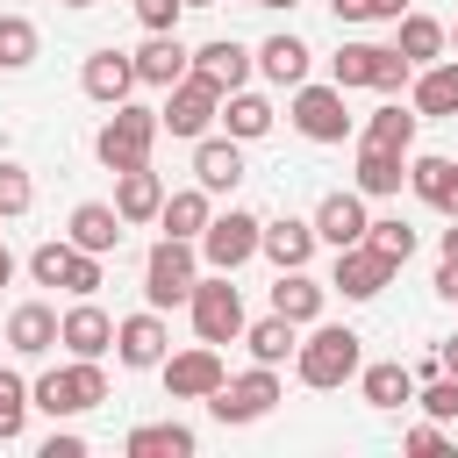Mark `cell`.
I'll return each mask as SVG.
<instances>
[{"label":"cell","instance_id":"1","mask_svg":"<svg viewBox=\"0 0 458 458\" xmlns=\"http://www.w3.org/2000/svg\"><path fill=\"white\" fill-rule=\"evenodd\" d=\"M358 365H365V336H358V329H344V322H308V336H301V351H293L301 386H315V394L351 386Z\"/></svg>","mask_w":458,"mask_h":458},{"label":"cell","instance_id":"2","mask_svg":"<svg viewBox=\"0 0 458 458\" xmlns=\"http://www.w3.org/2000/svg\"><path fill=\"white\" fill-rule=\"evenodd\" d=\"M165 136V122H157V107H107V122L93 129V157L107 165V172H129V165H150V143Z\"/></svg>","mask_w":458,"mask_h":458},{"label":"cell","instance_id":"3","mask_svg":"<svg viewBox=\"0 0 458 458\" xmlns=\"http://www.w3.org/2000/svg\"><path fill=\"white\" fill-rule=\"evenodd\" d=\"M193 279H200V243L157 236L150 258H143V308H186L193 301Z\"/></svg>","mask_w":458,"mask_h":458},{"label":"cell","instance_id":"4","mask_svg":"<svg viewBox=\"0 0 458 458\" xmlns=\"http://www.w3.org/2000/svg\"><path fill=\"white\" fill-rule=\"evenodd\" d=\"M29 401H36L50 422H64V415H86V408H100V401H107V372H100V358H72V365L43 372V379L29 386Z\"/></svg>","mask_w":458,"mask_h":458},{"label":"cell","instance_id":"5","mask_svg":"<svg viewBox=\"0 0 458 458\" xmlns=\"http://www.w3.org/2000/svg\"><path fill=\"white\" fill-rule=\"evenodd\" d=\"M186 315H193V336L200 344H243V293L229 286V272H208V279H193V301H186Z\"/></svg>","mask_w":458,"mask_h":458},{"label":"cell","instance_id":"6","mask_svg":"<svg viewBox=\"0 0 458 458\" xmlns=\"http://www.w3.org/2000/svg\"><path fill=\"white\" fill-rule=\"evenodd\" d=\"M272 408H279V365H250V372H236V379H222V386L208 394V415L229 422V429L265 422Z\"/></svg>","mask_w":458,"mask_h":458},{"label":"cell","instance_id":"7","mask_svg":"<svg viewBox=\"0 0 458 458\" xmlns=\"http://www.w3.org/2000/svg\"><path fill=\"white\" fill-rule=\"evenodd\" d=\"M157 122L172 129V136H186V143H200L215 122H222V86L208 79V72H186L179 86H165V107H157Z\"/></svg>","mask_w":458,"mask_h":458},{"label":"cell","instance_id":"8","mask_svg":"<svg viewBox=\"0 0 458 458\" xmlns=\"http://www.w3.org/2000/svg\"><path fill=\"white\" fill-rule=\"evenodd\" d=\"M258 243H265V222H258L250 208H229V215H215V222L200 229V265H208V272H236V265L258 258Z\"/></svg>","mask_w":458,"mask_h":458},{"label":"cell","instance_id":"9","mask_svg":"<svg viewBox=\"0 0 458 458\" xmlns=\"http://www.w3.org/2000/svg\"><path fill=\"white\" fill-rule=\"evenodd\" d=\"M293 129L308 136V143H344L351 136V107H344V86L329 79V86H293Z\"/></svg>","mask_w":458,"mask_h":458},{"label":"cell","instance_id":"10","mask_svg":"<svg viewBox=\"0 0 458 458\" xmlns=\"http://www.w3.org/2000/svg\"><path fill=\"white\" fill-rule=\"evenodd\" d=\"M114 358L129 372H157L172 358V329H165V308H143V315H122L114 322Z\"/></svg>","mask_w":458,"mask_h":458},{"label":"cell","instance_id":"11","mask_svg":"<svg viewBox=\"0 0 458 458\" xmlns=\"http://www.w3.org/2000/svg\"><path fill=\"white\" fill-rule=\"evenodd\" d=\"M157 372H165V394H172V401H208V394L229 379V372H222V344H193V351H172Z\"/></svg>","mask_w":458,"mask_h":458},{"label":"cell","instance_id":"12","mask_svg":"<svg viewBox=\"0 0 458 458\" xmlns=\"http://www.w3.org/2000/svg\"><path fill=\"white\" fill-rule=\"evenodd\" d=\"M394 258H379L372 243H351V250H336V272H329V286L344 293V301H379L386 286H394Z\"/></svg>","mask_w":458,"mask_h":458},{"label":"cell","instance_id":"13","mask_svg":"<svg viewBox=\"0 0 458 458\" xmlns=\"http://www.w3.org/2000/svg\"><path fill=\"white\" fill-rule=\"evenodd\" d=\"M136 86H143V79H136V50H93L86 72H79V93L100 100V107H122Z\"/></svg>","mask_w":458,"mask_h":458},{"label":"cell","instance_id":"14","mask_svg":"<svg viewBox=\"0 0 458 458\" xmlns=\"http://www.w3.org/2000/svg\"><path fill=\"white\" fill-rule=\"evenodd\" d=\"M57 344H64L72 358H107V351H114V315H107V308L86 293V301H72V308H64Z\"/></svg>","mask_w":458,"mask_h":458},{"label":"cell","instance_id":"15","mask_svg":"<svg viewBox=\"0 0 458 458\" xmlns=\"http://www.w3.org/2000/svg\"><path fill=\"white\" fill-rule=\"evenodd\" d=\"M365 229H372V215H365V193H358V186H351V193H322V208H315V236H322L329 250L365 243Z\"/></svg>","mask_w":458,"mask_h":458},{"label":"cell","instance_id":"16","mask_svg":"<svg viewBox=\"0 0 458 458\" xmlns=\"http://www.w3.org/2000/svg\"><path fill=\"white\" fill-rule=\"evenodd\" d=\"M122 208L114 200H79L72 208V222H64V236L79 243V250H93V258H107V250H122Z\"/></svg>","mask_w":458,"mask_h":458},{"label":"cell","instance_id":"17","mask_svg":"<svg viewBox=\"0 0 458 458\" xmlns=\"http://www.w3.org/2000/svg\"><path fill=\"white\" fill-rule=\"evenodd\" d=\"M193 179L208 193H236L243 186V143L236 136H200L193 143Z\"/></svg>","mask_w":458,"mask_h":458},{"label":"cell","instance_id":"18","mask_svg":"<svg viewBox=\"0 0 458 458\" xmlns=\"http://www.w3.org/2000/svg\"><path fill=\"white\" fill-rule=\"evenodd\" d=\"M351 186L365 200H386L408 186V150H379V143H358V165H351Z\"/></svg>","mask_w":458,"mask_h":458},{"label":"cell","instance_id":"19","mask_svg":"<svg viewBox=\"0 0 458 458\" xmlns=\"http://www.w3.org/2000/svg\"><path fill=\"white\" fill-rule=\"evenodd\" d=\"M57 308L50 301H21L14 315H7V351L14 358H43V351H57Z\"/></svg>","mask_w":458,"mask_h":458},{"label":"cell","instance_id":"20","mask_svg":"<svg viewBox=\"0 0 458 458\" xmlns=\"http://www.w3.org/2000/svg\"><path fill=\"white\" fill-rule=\"evenodd\" d=\"M394 50H401V57L422 72V64H437V57L451 50V29H444L437 14H415V7H408V14L394 21Z\"/></svg>","mask_w":458,"mask_h":458},{"label":"cell","instance_id":"21","mask_svg":"<svg viewBox=\"0 0 458 458\" xmlns=\"http://www.w3.org/2000/svg\"><path fill=\"white\" fill-rule=\"evenodd\" d=\"M186 72H193V50L179 43V29H172V36H150V43L136 50V79H143V86H157V93H165V86H179Z\"/></svg>","mask_w":458,"mask_h":458},{"label":"cell","instance_id":"22","mask_svg":"<svg viewBox=\"0 0 458 458\" xmlns=\"http://www.w3.org/2000/svg\"><path fill=\"white\" fill-rule=\"evenodd\" d=\"M114 208H122V222H129V229H136V222H157V208H165V179H157L150 165L114 172Z\"/></svg>","mask_w":458,"mask_h":458},{"label":"cell","instance_id":"23","mask_svg":"<svg viewBox=\"0 0 458 458\" xmlns=\"http://www.w3.org/2000/svg\"><path fill=\"white\" fill-rule=\"evenodd\" d=\"M408 186L422 208L458 215V157H408Z\"/></svg>","mask_w":458,"mask_h":458},{"label":"cell","instance_id":"24","mask_svg":"<svg viewBox=\"0 0 458 458\" xmlns=\"http://www.w3.org/2000/svg\"><path fill=\"white\" fill-rule=\"evenodd\" d=\"M215 193L193 179V186H179V193H165V208H157V222H165V236H186V243H200V229L215 222V208H208Z\"/></svg>","mask_w":458,"mask_h":458},{"label":"cell","instance_id":"25","mask_svg":"<svg viewBox=\"0 0 458 458\" xmlns=\"http://www.w3.org/2000/svg\"><path fill=\"white\" fill-rule=\"evenodd\" d=\"M315 243H322V236H315V222L279 215V222H265V243H258V250H265L279 272H293V265H308V258H315Z\"/></svg>","mask_w":458,"mask_h":458},{"label":"cell","instance_id":"26","mask_svg":"<svg viewBox=\"0 0 458 458\" xmlns=\"http://www.w3.org/2000/svg\"><path fill=\"white\" fill-rule=\"evenodd\" d=\"M322 301H329V286L322 279H308V265H293V272H279V286H272V308L286 315V322H322Z\"/></svg>","mask_w":458,"mask_h":458},{"label":"cell","instance_id":"27","mask_svg":"<svg viewBox=\"0 0 458 458\" xmlns=\"http://www.w3.org/2000/svg\"><path fill=\"white\" fill-rule=\"evenodd\" d=\"M243 344H250V365H286V358L301 351V322H286V315L272 308V315L243 322Z\"/></svg>","mask_w":458,"mask_h":458},{"label":"cell","instance_id":"28","mask_svg":"<svg viewBox=\"0 0 458 458\" xmlns=\"http://www.w3.org/2000/svg\"><path fill=\"white\" fill-rule=\"evenodd\" d=\"M358 394H365V408H408V401H415V372H408L401 358L358 365Z\"/></svg>","mask_w":458,"mask_h":458},{"label":"cell","instance_id":"29","mask_svg":"<svg viewBox=\"0 0 458 458\" xmlns=\"http://www.w3.org/2000/svg\"><path fill=\"white\" fill-rule=\"evenodd\" d=\"M250 64H258V57H250L236 36H215V43H200V50H193V72H208L222 93H236V86L250 79Z\"/></svg>","mask_w":458,"mask_h":458},{"label":"cell","instance_id":"30","mask_svg":"<svg viewBox=\"0 0 458 458\" xmlns=\"http://www.w3.org/2000/svg\"><path fill=\"white\" fill-rule=\"evenodd\" d=\"M408 100H415V114H458V57L422 64L415 86H408Z\"/></svg>","mask_w":458,"mask_h":458},{"label":"cell","instance_id":"31","mask_svg":"<svg viewBox=\"0 0 458 458\" xmlns=\"http://www.w3.org/2000/svg\"><path fill=\"white\" fill-rule=\"evenodd\" d=\"M272 122H279V114H272V100H265V93H250V86L222 93V129H229L236 143H258V136H265Z\"/></svg>","mask_w":458,"mask_h":458},{"label":"cell","instance_id":"32","mask_svg":"<svg viewBox=\"0 0 458 458\" xmlns=\"http://www.w3.org/2000/svg\"><path fill=\"white\" fill-rule=\"evenodd\" d=\"M308 57H315V50H308L301 36H265V43H258V72H265L272 86H301V79H308Z\"/></svg>","mask_w":458,"mask_h":458},{"label":"cell","instance_id":"33","mask_svg":"<svg viewBox=\"0 0 458 458\" xmlns=\"http://www.w3.org/2000/svg\"><path fill=\"white\" fill-rule=\"evenodd\" d=\"M415 100L401 107V100H386V107H372V122L358 129V143H379V150H415Z\"/></svg>","mask_w":458,"mask_h":458},{"label":"cell","instance_id":"34","mask_svg":"<svg viewBox=\"0 0 458 458\" xmlns=\"http://www.w3.org/2000/svg\"><path fill=\"white\" fill-rule=\"evenodd\" d=\"M122 451L129 458H193V429L186 422H143L122 437Z\"/></svg>","mask_w":458,"mask_h":458},{"label":"cell","instance_id":"35","mask_svg":"<svg viewBox=\"0 0 458 458\" xmlns=\"http://www.w3.org/2000/svg\"><path fill=\"white\" fill-rule=\"evenodd\" d=\"M29 379L14 372V365H0V444H21V429H29Z\"/></svg>","mask_w":458,"mask_h":458},{"label":"cell","instance_id":"36","mask_svg":"<svg viewBox=\"0 0 458 458\" xmlns=\"http://www.w3.org/2000/svg\"><path fill=\"white\" fill-rule=\"evenodd\" d=\"M36 50H43L36 21H29V14H0V72H21V64H36Z\"/></svg>","mask_w":458,"mask_h":458},{"label":"cell","instance_id":"37","mask_svg":"<svg viewBox=\"0 0 458 458\" xmlns=\"http://www.w3.org/2000/svg\"><path fill=\"white\" fill-rule=\"evenodd\" d=\"M379 50L386 43H344L336 57H329V79L351 93V86H372V72H379Z\"/></svg>","mask_w":458,"mask_h":458},{"label":"cell","instance_id":"38","mask_svg":"<svg viewBox=\"0 0 458 458\" xmlns=\"http://www.w3.org/2000/svg\"><path fill=\"white\" fill-rule=\"evenodd\" d=\"M365 243H372L379 258H394V265H408V258H415V229H408L401 215H386V222H372V229H365Z\"/></svg>","mask_w":458,"mask_h":458},{"label":"cell","instance_id":"39","mask_svg":"<svg viewBox=\"0 0 458 458\" xmlns=\"http://www.w3.org/2000/svg\"><path fill=\"white\" fill-rule=\"evenodd\" d=\"M415 408H422L429 422H458V379H451V372H429L422 394H415Z\"/></svg>","mask_w":458,"mask_h":458},{"label":"cell","instance_id":"40","mask_svg":"<svg viewBox=\"0 0 458 458\" xmlns=\"http://www.w3.org/2000/svg\"><path fill=\"white\" fill-rule=\"evenodd\" d=\"M29 200H36V186H29V172H21L14 157H0V222H14V215H29Z\"/></svg>","mask_w":458,"mask_h":458},{"label":"cell","instance_id":"41","mask_svg":"<svg viewBox=\"0 0 458 458\" xmlns=\"http://www.w3.org/2000/svg\"><path fill=\"white\" fill-rule=\"evenodd\" d=\"M64 265H72V236H64V243H36V250H29V279H36V286H64Z\"/></svg>","mask_w":458,"mask_h":458},{"label":"cell","instance_id":"42","mask_svg":"<svg viewBox=\"0 0 458 458\" xmlns=\"http://www.w3.org/2000/svg\"><path fill=\"white\" fill-rule=\"evenodd\" d=\"M329 7H336L344 29H358V21H401L408 14V0H329Z\"/></svg>","mask_w":458,"mask_h":458},{"label":"cell","instance_id":"43","mask_svg":"<svg viewBox=\"0 0 458 458\" xmlns=\"http://www.w3.org/2000/svg\"><path fill=\"white\" fill-rule=\"evenodd\" d=\"M64 293H72V301L100 293V258H93V250H79V243H72V265H64Z\"/></svg>","mask_w":458,"mask_h":458},{"label":"cell","instance_id":"44","mask_svg":"<svg viewBox=\"0 0 458 458\" xmlns=\"http://www.w3.org/2000/svg\"><path fill=\"white\" fill-rule=\"evenodd\" d=\"M408 79H415V64H408V57H401V50L386 43V50H379V72H372V93H386V100H394V93H401Z\"/></svg>","mask_w":458,"mask_h":458},{"label":"cell","instance_id":"45","mask_svg":"<svg viewBox=\"0 0 458 458\" xmlns=\"http://www.w3.org/2000/svg\"><path fill=\"white\" fill-rule=\"evenodd\" d=\"M179 14H186V0H136V21H143L150 36H172Z\"/></svg>","mask_w":458,"mask_h":458},{"label":"cell","instance_id":"46","mask_svg":"<svg viewBox=\"0 0 458 458\" xmlns=\"http://www.w3.org/2000/svg\"><path fill=\"white\" fill-rule=\"evenodd\" d=\"M408 451H451V437H444V422H415L408 437H401Z\"/></svg>","mask_w":458,"mask_h":458},{"label":"cell","instance_id":"47","mask_svg":"<svg viewBox=\"0 0 458 458\" xmlns=\"http://www.w3.org/2000/svg\"><path fill=\"white\" fill-rule=\"evenodd\" d=\"M43 458H86V437L79 429H50L43 437Z\"/></svg>","mask_w":458,"mask_h":458},{"label":"cell","instance_id":"48","mask_svg":"<svg viewBox=\"0 0 458 458\" xmlns=\"http://www.w3.org/2000/svg\"><path fill=\"white\" fill-rule=\"evenodd\" d=\"M437 301H458V258L437 265Z\"/></svg>","mask_w":458,"mask_h":458},{"label":"cell","instance_id":"49","mask_svg":"<svg viewBox=\"0 0 458 458\" xmlns=\"http://www.w3.org/2000/svg\"><path fill=\"white\" fill-rule=\"evenodd\" d=\"M437 365H444V372L458 379V336H444V344H437Z\"/></svg>","mask_w":458,"mask_h":458},{"label":"cell","instance_id":"50","mask_svg":"<svg viewBox=\"0 0 458 458\" xmlns=\"http://www.w3.org/2000/svg\"><path fill=\"white\" fill-rule=\"evenodd\" d=\"M437 243H444V258H458V215H451V229H444Z\"/></svg>","mask_w":458,"mask_h":458},{"label":"cell","instance_id":"51","mask_svg":"<svg viewBox=\"0 0 458 458\" xmlns=\"http://www.w3.org/2000/svg\"><path fill=\"white\" fill-rule=\"evenodd\" d=\"M7 279H14V250L0 243V286H7Z\"/></svg>","mask_w":458,"mask_h":458},{"label":"cell","instance_id":"52","mask_svg":"<svg viewBox=\"0 0 458 458\" xmlns=\"http://www.w3.org/2000/svg\"><path fill=\"white\" fill-rule=\"evenodd\" d=\"M250 7H301V0H250Z\"/></svg>","mask_w":458,"mask_h":458},{"label":"cell","instance_id":"53","mask_svg":"<svg viewBox=\"0 0 458 458\" xmlns=\"http://www.w3.org/2000/svg\"><path fill=\"white\" fill-rule=\"evenodd\" d=\"M186 7H215V0H186Z\"/></svg>","mask_w":458,"mask_h":458},{"label":"cell","instance_id":"54","mask_svg":"<svg viewBox=\"0 0 458 458\" xmlns=\"http://www.w3.org/2000/svg\"><path fill=\"white\" fill-rule=\"evenodd\" d=\"M64 7H93V0H64Z\"/></svg>","mask_w":458,"mask_h":458},{"label":"cell","instance_id":"55","mask_svg":"<svg viewBox=\"0 0 458 458\" xmlns=\"http://www.w3.org/2000/svg\"><path fill=\"white\" fill-rule=\"evenodd\" d=\"M451 43H458V21H451Z\"/></svg>","mask_w":458,"mask_h":458}]
</instances>
